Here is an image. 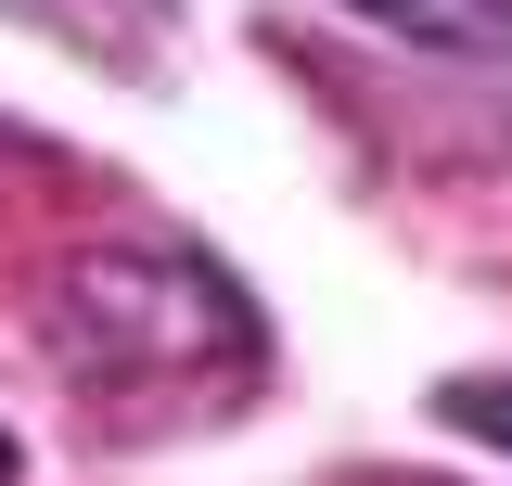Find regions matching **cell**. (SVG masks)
I'll list each match as a JSON object with an SVG mask.
<instances>
[{
  "label": "cell",
  "instance_id": "1",
  "mask_svg": "<svg viewBox=\"0 0 512 486\" xmlns=\"http://www.w3.org/2000/svg\"><path fill=\"white\" fill-rule=\"evenodd\" d=\"M39 359L103 435H180L244 410L269 371V320L256 295L180 231H116L77 243L39 295Z\"/></svg>",
  "mask_w": 512,
  "mask_h": 486
},
{
  "label": "cell",
  "instance_id": "2",
  "mask_svg": "<svg viewBox=\"0 0 512 486\" xmlns=\"http://www.w3.org/2000/svg\"><path fill=\"white\" fill-rule=\"evenodd\" d=\"M0 13H26L39 39H64V52L116 64V77H154L167 64V39H180V0H0Z\"/></svg>",
  "mask_w": 512,
  "mask_h": 486
},
{
  "label": "cell",
  "instance_id": "3",
  "mask_svg": "<svg viewBox=\"0 0 512 486\" xmlns=\"http://www.w3.org/2000/svg\"><path fill=\"white\" fill-rule=\"evenodd\" d=\"M346 13H372L384 39L448 64H512V0H346Z\"/></svg>",
  "mask_w": 512,
  "mask_h": 486
},
{
  "label": "cell",
  "instance_id": "4",
  "mask_svg": "<svg viewBox=\"0 0 512 486\" xmlns=\"http://www.w3.org/2000/svg\"><path fill=\"white\" fill-rule=\"evenodd\" d=\"M436 410L461 435H487V448H512V371H461V384H436Z\"/></svg>",
  "mask_w": 512,
  "mask_h": 486
},
{
  "label": "cell",
  "instance_id": "5",
  "mask_svg": "<svg viewBox=\"0 0 512 486\" xmlns=\"http://www.w3.org/2000/svg\"><path fill=\"white\" fill-rule=\"evenodd\" d=\"M0 486H13V448H0Z\"/></svg>",
  "mask_w": 512,
  "mask_h": 486
},
{
  "label": "cell",
  "instance_id": "6",
  "mask_svg": "<svg viewBox=\"0 0 512 486\" xmlns=\"http://www.w3.org/2000/svg\"><path fill=\"white\" fill-rule=\"evenodd\" d=\"M0 141H13V128H0Z\"/></svg>",
  "mask_w": 512,
  "mask_h": 486
}]
</instances>
